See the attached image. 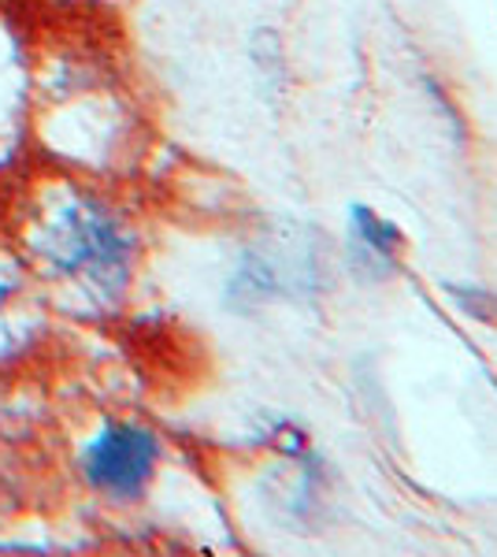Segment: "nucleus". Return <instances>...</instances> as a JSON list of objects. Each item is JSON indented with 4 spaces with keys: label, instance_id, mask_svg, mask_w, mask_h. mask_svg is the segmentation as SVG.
I'll use <instances>...</instances> for the list:
<instances>
[{
    "label": "nucleus",
    "instance_id": "39448f33",
    "mask_svg": "<svg viewBox=\"0 0 497 557\" xmlns=\"http://www.w3.org/2000/svg\"><path fill=\"white\" fill-rule=\"evenodd\" d=\"M30 278H34V272L23 257L4 253V249H0V323L34 338L38 335V317H30V312H15V305H20L26 298V290H30Z\"/></svg>",
    "mask_w": 497,
    "mask_h": 557
},
{
    "label": "nucleus",
    "instance_id": "20e7f679",
    "mask_svg": "<svg viewBox=\"0 0 497 557\" xmlns=\"http://www.w3.org/2000/svg\"><path fill=\"white\" fill-rule=\"evenodd\" d=\"M401 249L405 238L397 231V223L383 220L368 205H352L346 220V253L352 272L368 278V283H383L401 264Z\"/></svg>",
    "mask_w": 497,
    "mask_h": 557
},
{
    "label": "nucleus",
    "instance_id": "7ed1b4c3",
    "mask_svg": "<svg viewBox=\"0 0 497 557\" xmlns=\"http://www.w3.org/2000/svg\"><path fill=\"white\" fill-rule=\"evenodd\" d=\"M315 257L297 253L286 257L283 246H257L246 249L234 264V275L227 283V305L234 309H257L264 301H275L290 290H305L312 283Z\"/></svg>",
    "mask_w": 497,
    "mask_h": 557
},
{
    "label": "nucleus",
    "instance_id": "f03ea898",
    "mask_svg": "<svg viewBox=\"0 0 497 557\" xmlns=\"http://www.w3.org/2000/svg\"><path fill=\"white\" fill-rule=\"evenodd\" d=\"M160 435L138 420H108L78 450V475L97 498L131 506L149 491L160 469Z\"/></svg>",
    "mask_w": 497,
    "mask_h": 557
},
{
    "label": "nucleus",
    "instance_id": "423d86ee",
    "mask_svg": "<svg viewBox=\"0 0 497 557\" xmlns=\"http://www.w3.org/2000/svg\"><path fill=\"white\" fill-rule=\"evenodd\" d=\"M453 301L460 305V312L472 320H497V294L486 286H449Z\"/></svg>",
    "mask_w": 497,
    "mask_h": 557
},
{
    "label": "nucleus",
    "instance_id": "f257e3e1",
    "mask_svg": "<svg viewBox=\"0 0 497 557\" xmlns=\"http://www.w3.org/2000/svg\"><path fill=\"white\" fill-rule=\"evenodd\" d=\"M23 260L45 283L63 286L86 312L123 301L138 264V235L108 197L94 190H57L38 197L23 223Z\"/></svg>",
    "mask_w": 497,
    "mask_h": 557
}]
</instances>
